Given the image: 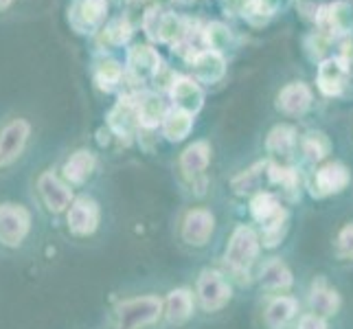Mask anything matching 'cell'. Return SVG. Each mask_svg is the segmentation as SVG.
<instances>
[{"instance_id":"cell-1","label":"cell","mask_w":353,"mask_h":329,"mask_svg":"<svg viewBox=\"0 0 353 329\" xmlns=\"http://www.w3.org/2000/svg\"><path fill=\"white\" fill-rule=\"evenodd\" d=\"M299 299L305 312L334 323L343 329L351 314L349 290L336 270H314L299 283Z\"/></svg>"},{"instance_id":"cell-2","label":"cell","mask_w":353,"mask_h":329,"mask_svg":"<svg viewBox=\"0 0 353 329\" xmlns=\"http://www.w3.org/2000/svg\"><path fill=\"white\" fill-rule=\"evenodd\" d=\"M261 237L252 226L239 224L233 235L228 239V246L224 252V261L228 266V270L233 272H248L250 268L259 261V252H261Z\"/></svg>"},{"instance_id":"cell-3","label":"cell","mask_w":353,"mask_h":329,"mask_svg":"<svg viewBox=\"0 0 353 329\" xmlns=\"http://www.w3.org/2000/svg\"><path fill=\"white\" fill-rule=\"evenodd\" d=\"M351 185L349 167L338 161H325L316 165L314 172L307 176L305 187L314 200H327L343 193Z\"/></svg>"},{"instance_id":"cell-4","label":"cell","mask_w":353,"mask_h":329,"mask_svg":"<svg viewBox=\"0 0 353 329\" xmlns=\"http://www.w3.org/2000/svg\"><path fill=\"white\" fill-rule=\"evenodd\" d=\"M257 283L263 295H290V292H299L301 277H296L288 259L274 255L259 263Z\"/></svg>"},{"instance_id":"cell-5","label":"cell","mask_w":353,"mask_h":329,"mask_svg":"<svg viewBox=\"0 0 353 329\" xmlns=\"http://www.w3.org/2000/svg\"><path fill=\"white\" fill-rule=\"evenodd\" d=\"M263 306L259 310V319L263 329H292L303 312L299 292L290 295H263Z\"/></svg>"},{"instance_id":"cell-6","label":"cell","mask_w":353,"mask_h":329,"mask_svg":"<svg viewBox=\"0 0 353 329\" xmlns=\"http://www.w3.org/2000/svg\"><path fill=\"white\" fill-rule=\"evenodd\" d=\"M327 261L340 275L353 272V215H347L332 226L327 237Z\"/></svg>"},{"instance_id":"cell-7","label":"cell","mask_w":353,"mask_h":329,"mask_svg":"<svg viewBox=\"0 0 353 329\" xmlns=\"http://www.w3.org/2000/svg\"><path fill=\"white\" fill-rule=\"evenodd\" d=\"M198 299L204 312L215 314L228 308L233 301V286H230L228 277L220 270H202L198 279Z\"/></svg>"},{"instance_id":"cell-8","label":"cell","mask_w":353,"mask_h":329,"mask_svg":"<svg viewBox=\"0 0 353 329\" xmlns=\"http://www.w3.org/2000/svg\"><path fill=\"white\" fill-rule=\"evenodd\" d=\"M163 303L156 297H141V299H130L119 308V325L121 329H141L158 319Z\"/></svg>"},{"instance_id":"cell-9","label":"cell","mask_w":353,"mask_h":329,"mask_svg":"<svg viewBox=\"0 0 353 329\" xmlns=\"http://www.w3.org/2000/svg\"><path fill=\"white\" fill-rule=\"evenodd\" d=\"M31 217L29 211L18 204H3L0 206V243L9 248H16L29 233Z\"/></svg>"},{"instance_id":"cell-10","label":"cell","mask_w":353,"mask_h":329,"mask_svg":"<svg viewBox=\"0 0 353 329\" xmlns=\"http://www.w3.org/2000/svg\"><path fill=\"white\" fill-rule=\"evenodd\" d=\"M314 103V92L305 81H292L276 94V110L290 119L305 117Z\"/></svg>"},{"instance_id":"cell-11","label":"cell","mask_w":353,"mask_h":329,"mask_svg":"<svg viewBox=\"0 0 353 329\" xmlns=\"http://www.w3.org/2000/svg\"><path fill=\"white\" fill-rule=\"evenodd\" d=\"M29 134H31V126L24 119L11 121V123L0 132V167H9L18 161L24 145L29 141Z\"/></svg>"},{"instance_id":"cell-12","label":"cell","mask_w":353,"mask_h":329,"mask_svg":"<svg viewBox=\"0 0 353 329\" xmlns=\"http://www.w3.org/2000/svg\"><path fill=\"white\" fill-rule=\"evenodd\" d=\"M215 233V215L209 209H193L182 222V239L189 246L202 248L211 241Z\"/></svg>"},{"instance_id":"cell-13","label":"cell","mask_w":353,"mask_h":329,"mask_svg":"<svg viewBox=\"0 0 353 329\" xmlns=\"http://www.w3.org/2000/svg\"><path fill=\"white\" fill-rule=\"evenodd\" d=\"M351 70L347 64L338 57H325L319 66V75H316V86L325 97H338L349 83Z\"/></svg>"},{"instance_id":"cell-14","label":"cell","mask_w":353,"mask_h":329,"mask_svg":"<svg viewBox=\"0 0 353 329\" xmlns=\"http://www.w3.org/2000/svg\"><path fill=\"white\" fill-rule=\"evenodd\" d=\"M97 224H99V209L88 198H81L70 206L68 213V226L72 233L77 235H90L94 233Z\"/></svg>"},{"instance_id":"cell-15","label":"cell","mask_w":353,"mask_h":329,"mask_svg":"<svg viewBox=\"0 0 353 329\" xmlns=\"http://www.w3.org/2000/svg\"><path fill=\"white\" fill-rule=\"evenodd\" d=\"M334 150L332 139L327 137L323 130H310L307 134H303L299 139V148L296 152H301L305 156V161H310L312 165H321L330 158Z\"/></svg>"},{"instance_id":"cell-16","label":"cell","mask_w":353,"mask_h":329,"mask_svg":"<svg viewBox=\"0 0 353 329\" xmlns=\"http://www.w3.org/2000/svg\"><path fill=\"white\" fill-rule=\"evenodd\" d=\"M38 187H40V193H42V200L46 202L48 209L55 211V213H62L72 200L70 189L57 176L48 174V172L40 176Z\"/></svg>"},{"instance_id":"cell-17","label":"cell","mask_w":353,"mask_h":329,"mask_svg":"<svg viewBox=\"0 0 353 329\" xmlns=\"http://www.w3.org/2000/svg\"><path fill=\"white\" fill-rule=\"evenodd\" d=\"M209 161H211V145L206 141H198L182 152L180 169L187 180H196L204 174V169L209 167Z\"/></svg>"},{"instance_id":"cell-18","label":"cell","mask_w":353,"mask_h":329,"mask_svg":"<svg viewBox=\"0 0 353 329\" xmlns=\"http://www.w3.org/2000/svg\"><path fill=\"white\" fill-rule=\"evenodd\" d=\"M296 148H299V134L288 123L272 128L265 139V150L279 158H292L296 154Z\"/></svg>"},{"instance_id":"cell-19","label":"cell","mask_w":353,"mask_h":329,"mask_svg":"<svg viewBox=\"0 0 353 329\" xmlns=\"http://www.w3.org/2000/svg\"><path fill=\"white\" fill-rule=\"evenodd\" d=\"M172 97H174L178 110H182V112H189L191 117L198 112V110L202 108V101H204V94H202L200 86L193 79H187V77L174 81Z\"/></svg>"},{"instance_id":"cell-20","label":"cell","mask_w":353,"mask_h":329,"mask_svg":"<svg viewBox=\"0 0 353 329\" xmlns=\"http://www.w3.org/2000/svg\"><path fill=\"white\" fill-rule=\"evenodd\" d=\"M193 66H196L198 79L206 81V83L217 81L226 70L224 57H222V53H217V51H202L198 55H193Z\"/></svg>"},{"instance_id":"cell-21","label":"cell","mask_w":353,"mask_h":329,"mask_svg":"<svg viewBox=\"0 0 353 329\" xmlns=\"http://www.w3.org/2000/svg\"><path fill=\"white\" fill-rule=\"evenodd\" d=\"M193 314V295L189 290H174L167 299V319L174 325H182Z\"/></svg>"},{"instance_id":"cell-22","label":"cell","mask_w":353,"mask_h":329,"mask_svg":"<svg viewBox=\"0 0 353 329\" xmlns=\"http://www.w3.org/2000/svg\"><path fill=\"white\" fill-rule=\"evenodd\" d=\"M130 68L137 72V75H156L158 68H161V57L150 46H134L130 51Z\"/></svg>"},{"instance_id":"cell-23","label":"cell","mask_w":353,"mask_h":329,"mask_svg":"<svg viewBox=\"0 0 353 329\" xmlns=\"http://www.w3.org/2000/svg\"><path fill=\"white\" fill-rule=\"evenodd\" d=\"M193 128V117L189 112H182V110H172L167 112L163 119V132L169 141H182L189 137V132Z\"/></svg>"},{"instance_id":"cell-24","label":"cell","mask_w":353,"mask_h":329,"mask_svg":"<svg viewBox=\"0 0 353 329\" xmlns=\"http://www.w3.org/2000/svg\"><path fill=\"white\" fill-rule=\"evenodd\" d=\"M92 169H94V156L90 152H86V150H81V152H75L66 161V165H64V176L70 182L79 185V182H83V180H86L92 174Z\"/></svg>"},{"instance_id":"cell-25","label":"cell","mask_w":353,"mask_h":329,"mask_svg":"<svg viewBox=\"0 0 353 329\" xmlns=\"http://www.w3.org/2000/svg\"><path fill=\"white\" fill-rule=\"evenodd\" d=\"M137 117L139 123L145 128H154L165 119V106L156 94H145L137 103Z\"/></svg>"},{"instance_id":"cell-26","label":"cell","mask_w":353,"mask_h":329,"mask_svg":"<svg viewBox=\"0 0 353 329\" xmlns=\"http://www.w3.org/2000/svg\"><path fill=\"white\" fill-rule=\"evenodd\" d=\"M139 123V117H137V103L132 99H121L119 106L112 110L110 114V126L112 130H117L119 134H130L132 128Z\"/></svg>"},{"instance_id":"cell-27","label":"cell","mask_w":353,"mask_h":329,"mask_svg":"<svg viewBox=\"0 0 353 329\" xmlns=\"http://www.w3.org/2000/svg\"><path fill=\"white\" fill-rule=\"evenodd\" d=\"M204 38H206V42H209V46L213 48V51H217V53L230 44V33L220 22L211 24V27L204 31Z\"/></svg>"},{"instance_id":"cell-28","label":"cell","mask_w":353,"mask_h":329,"mask_svg":"<svg viewBox=\"0 0 353 329\" xmlns=\"http://www.w3.org/2000/svg\"><path fill=\"white\" fill-rule=\"evenodd\" d=\"M330 44H332V35L321 31V29L316 31V33H312L310 38L305 40V48H307V53H310L312 59H321L327 53Z\"/></svg>"},{"instance_id":"cell-29","label":"cell","mask_w":353,"mask_h":329,"mask_svg":"<svg viewBox=\"0 0 353 329\" xmlns=\"http://www.w3.org/2000/svg\"><path fill=\"white\" fill-rule=\"evenodd\" d=\"M105 9H108L105 0H83V3L79 5V14L88 24H97L103 18Z\"/></svg>"},{"instance_id":"cell-30","label":"cell","mask_w":353,"mask_h":329,"mask_svg":"<svg viewBox=\"0 0 353 329\" xmlns=\"http://www.w3.org/2000/svg\"><path fill=\"white\" fill-rule=\"evenodd\" d=\"M121 75H123L121 66L117 62H112V59H108V62H103L99 66V70H97V81H99L103 88H112L121 79Z\"/></svg>"},{"instance_id":"cell-31","label":"cell","mask_w":353,"mask_h":329,"mask_svg":"<svg viewBox=\"0 0 353 329\" xmlns=\"http://www.w3.org/2000/svg\"><path fill=\"white\" fill-rule=\"evenodd\" d=\"M292 329H338V327L334 323H330V321L321 319V316H316L312 312L303 310L299 314V319H296V323H294V327H292Z\"/></svg>"},{"instance_id":"cell-32","label":"cell","mask_w":353,"mask_h":329,"mask_svg":"<svg viewBox=\"0 0 353 329\" xmlns=\"http://www.w3.org/2000/svg\"><path fill=\"white\" fill-rule=\"evenodd\" d=\"M105 35L110 38L114 44H123L128 38H130V27H128V22H123V20H114L110 27H108V31H105Z\"/></svg>"},{"instance_id":"cell-33","label":"cell","mask_w":353,"mask_h":329,"mask_svg":"<svg viewBox=\"0 0 353 329\" xmlns=\"http://www.w3.org/2000/svg\"><path fill=\"white\" fill-rule=\"evenodd\" d=\"M338 59H343V62L347 64V68L351 70V66H353V33H347V38L343 42V48H340Z\"/></svg>"},{"instance_id":"cell-34","label":"cell","mask_w":353,"mask_h":329,"mask_svg":"<svg viewBox=\"0 0 353 329\" xmlns=\"http://www.w3.org/2000/svg\"><path fill=\"white\" fill-rule=\"evenodd\" d=\"M11 5V0H0V9H7Z\"/></svg>"}]
</instances>
